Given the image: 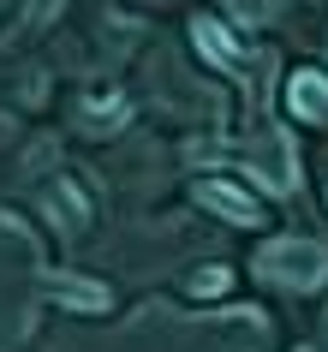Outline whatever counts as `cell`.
Wrapping results in <instances>:
<instances>
[{
	"instance_id": "cell-4",
	"label": "cell",
	"mask_w": 328,
	"mask_h": 352,
	"mask_svg": "<svg viewBox=\"0 0 328 352\" xmlns=\"http://www.w3.org/2000/svg\"><path fill=\"white\" fill-rule=\"evenodd\" d=\"M42 209H48L66 233H78V227L90 221V197H84L72 179H48V186H42Z\"/></svg>"
},
{
	"instance_id": "cell-10",
	"label": "cell",
	"mask_w": 328,
	"mask_h": 352,
	"mask_svg": "<svg viewBox=\"0 0 328 352\" xmlns=\"http://www.w3.org/2000/svg\"><path fill=\"white\" fill-rule=\"evenodd\" d=\"M305 352H310V346H305Z\"/></svg>"
},
{
	"instance_id": "cell-1",
	"label": "cell",
	"mask_w": 328,
	"mask_h": 352,
	"mask_svg": "<svg viewBox=\"0 0 328 352\" xmlns=\"http://www.w3.org/2000/svg\"><path fill=\"white\" fill-rule=\"evenodd\" d=\"M256 269H263V280L287 287V293H316V287H328V251L316 239H269L256 251Z\"/></svg>"
},
{
	"instance_id": "cell-3",
	"label": "cell",
	"mask_w": 328,
	"mask_h": 352,
	"mask_svg": "<svg viewBox=\"0 0 328 352\" xmlns=\"http://www.w3.org/2000/svg\"><path fill=\"white\" fill-rule=\"evenodd\" d=\"M287 108L305 120V126H328V78L310 72V66H298V72L287 78Z\"/></svg>"
},
{
	"instance_id": "cell-9",
	"label": "cell",
	"mask_w": 328,
	"mask_h": 352,
	"mask_svg": "<svg viewBox=\"0 0 328 352\" xmlns=\"http://www.w3.org/2000/svg\"><path fill=\"white\" fill-rule=\"evenodd\" d=\"M54 12H60V0H30V6H24V24H30V30H42Z\"/></svg>"
},
{
	"instance_id": "cell-2",
	"label": "cell",
	"mask_w": 328,
	"mask_h": 352,
	"mask_svg": "<svg viewBox=\"0 0 328 352\" xmlns=\"http://www.w3.org/2000/svg\"><path fill=\"white\" fill-rule=\"evenodd\" d=\"M197 204L209 209V215H221V221H233V227H263V204H256L251 191L239 186V179H221V173H203L197 186Z\"/></svg>"
},
{
	"instance_id": "cell-8",
	"label": "cell",
	"mask_w": 328,
	"mask_h": 352,
	"mask_svg": "<svg viewBox=\"0 0 328 352\" xmlns=\"http://www.w3.org/2000/svg\"><path fill=\"white\" fill-rule=\"evenodd\" d=\"M113 120H126V102H120V96H108V90L90 96V126H96V131H108Z\"/></svg>"
},
{
	"instance_id": "cell-7",
	"label": "cell",
	"mask_w": 328,
	"mask_h": 352,
	"mask_svg": "<svg viewBox=\"0 0 328 352\" xmlns=\"http://www.w3.org/2000/svg\"><path fill=\"white\" fill-rule=\"evenodd\" d=\"M185 293L191 298H227L233 293V269H227V263H203L197 275L185 280Z\"/></svg>"
},
{
	"instance_id": "cell-5",
	"label": "cell",
	"mask_w": 328,
	"mask_h": 352,
	"mask_svg": "<svg viewBox=\"0 0 328 352\" xmlns=\"http://www.w3.org/2000/svg\"><path fill=\"white\" fill-rule=\"evenodd\" d=\"M191 42H197V54L209 60V66H239L233 30H227L221 19H209V12H197V19H191Z\"/></svg>"
},
{
	"instance_id": "cell-6",
	"label": "cell",
	"mask_w": 328,
	"mask_h": 352,
	"mask_svg": "<svg viewBox=\"0 0 328 352\" xmlns=\"http://www.w3.org/2000/svg\"><path fill=\"white\" fill-rule=\"evenodd\" d=\"M48 293H54L66 311H84V316H102L113 305V293L102 287V280H66V275H54V280H48Z\"/></svg>"
}]
</instances>
